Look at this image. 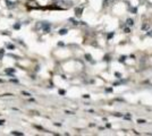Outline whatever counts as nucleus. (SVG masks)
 Segmentation results:
<instances>
[{"instance_id": "14", "label": "nucleus", "mask_w": 152, "mask_h": 136, "mask_svg": "<svg viewBox=\"0 0 152 136\" xmlns=\"http://www.w3.org/2000/svg\"><path fill=\"white\" fill-rule=\"evenodd\" d=\"M2 53H4V50L0 49V59H1V57H2Z\"/></svg>"}, {"instance_id": "4", "label": "nucleus", "mask_w": 152, "mask_h": 136, "mask_svg": "<svg viewBox=\"0 0 152 136\" xmlns=\"http://www.w3.org/2000/svg\"><path fill=\"white\" fill-rule=\"evenodd\" d=\"M82 11H83V8H76L75 9V14H76V16H81L82 15Z\"/></svg>"}, {"instance_id": "18", "label": "nucleus", "mask_w": 152, "mask_h": 136, "mask_svg": "<svg viewBox=\"0 0 152 136\" xmlns=\"http://www.w3.org/2000/svg\"><path fill=\"white\" fill-rule=\"evenodd\" d=\"M8 48H9V49H14V45H11V44H9V45H8Z\"/></svg>"}, {"instance_id": "8", "label": "nucleus", "mask_w": 152, "mask_h": 136, "mask_svg": "<svg viewBox=\"0 0 152 136\" xmlns=\"http://www.w3.org/2000/svg\"><path fill=\"white\" fill-rule=\"evenodd\" d=\"M137 122H138V124H145L147 121L144 120V119H138V120H137Z\"/></svg>"}, {"instance_id": "11", "label": "nucleus", "mask_w": 152, "mask_h": 136, "mask_svg": "<svg viewBox=\"0 0 152 136\" xmlns=\"http://www.w3.org/2000/svg\"><path fill=\"white\" fill-rule=\"evenodd\" d=\"M114 116H116V117H123V115H121V113H119V112H116V113H114Z\"/></svg>"}, {"instance_id": "6", "label": "nucleus", "mask_w": 152, "mask_h": 136, "mask_svg": "<svg viewBox=\"0 0 152 136\" xmlns=\"http://www.w3.org/2000/svg\"><path fill=\"white\" fill-rule=\"evenodd\" d=\"M11 134L13 135H23V133H21V131H11Z\"/></svg>"}, {"instance_id": "10", "label": "nucleus", "mask_w": 152, "mask_h": 136, "mask_svg": "<svg viewBox=\"0 0 152 136\" xmlns=\"http://www.w3.org/2000/svg\"><path fill=\"white\" fill-rule=\"evenodd\" d=\"M85 58H86L89 61H91V60H92V58H91V56H90V54H86V56H85Z\"/></svg>"}, {"instance_id": "7", "label": "nucleus", "mask_w": 152, "mask_h": 136, "mask_svg": "<svg viewBox=\"0 0 152 136\" xmlns=\"http://www.w3.org/2000/svg\"><path fill=\"white\" fill-rule=\"evenodd\" d=\"M125 59H126L125 56H121V57L119 58V61H120V63H124V61H125Z\"/></svg>"}, {"instance_id": "2", "label": "nucleus", "mask_w": 152, "mask_h": 136, "mask_svg": "<svg viewBox=\"0 0 152 136\" xmlns=\"http://www.w3.org/2000/svg\"><path fill=\"white\" fill-rule=\"evenodd\" d=\"M142 31H149V30H150V24H149V23H145V24H143V25H142Z\"/></svg>"}, {"instance_id": "13", "label": "nucleus", "mask_w": 152, "mask_h": 136, "mask_svg": "<svg viewBox=\"0 0 152 136\" xmlns=\"http://www.w3.org/2000/svg\"><path fill=\"white\" fill-rule=\"evenodd\" d=\"M147 35H149V36H152V31H151V30H149V32H147Z\"/></svg>"}, {"instance_id": "20", "label": "nucleus", "mask_w": 152, "mask_h": 136, "mask_svg": "<svg viewBox=\"0 0 152 136\" xmlns=\"http://www.w3.org/2000/svg\"><path fill=\"white\" fill-rule=\"evenodd\" d=\"M4 122H5L4 120H0V125H4Z\"/></svg>"}, {"instance_id": "17", "label": "nucleus", "mask_w": 152, "mask_h": 136, "mask_svg": "<svg viewBox=\"0 0 152 136\" xmlns=\"http://www.w3.org/2000/svg\"><path fill=\"white\" fill-rule=\"evenodd\" d=\"M115 75H116V76H117V77H118V78H119V77H120V74H119V73H116Z\"/></svg>"}, {"instance_id": "1", "label": "nucleus", "mask_w": 152, "mask_h": 136, "mask_svg": "<svg viewBox=\"0 0 152 136\" xmlns=\"http://www.w3.org/2000/svg\"><path fill=\"white\" fill-rule=\"evenodd\" d=\"M27 6L32 8V9H37L39 8V6H37V2L35 0H28V2H27Z\"/></svg>"}, {"instance_id": "12", "label": "nucleus", "mask_w": 152, "mask_h": 136, "mask_svg": "<svg viewBox=\"0 0 152 136\" xmlns=\"http://www.w3.org/2000/svg\"><path fill=\"white\" fill-rule=\"evenodd\" d=\"M131 11H132V13H134V14H136L137 9H136V8H131Z\"/></svg>"}, {"instance_id": "9", "label": "nucleus", "mask_w": 152, "mask_h": 136, "mask_svg": "<svg viewBox=\"0 0 152 136\" xmlns=\"http://www.w3.org/2000/svg\"><path fill=\"white\" fill-rule=\"evenodd\" d=\"M124 31H125V33H129L131 30H129V27H125V28H124Z\"/></svg>"}, {"instance_id": "3", "label": "nucleus", "mask_w": 152, "mask_h": 136, "mask_svg": "<svg viewBox=\"0 0 152 136\" xmlns=\"http://www.w3.org/2000/svg\"><path fill=\"white\" fill-rule=\"evenodd\" d=\"M126 24H127L128 26H133V25H134V21H133L132 18H127V19H126Z\"/></svg>"}, {"instance_id": "15", "label": "nucleus", "mask_w": 152, "mask_h": 136, "mask_svg": "<svg viewBox=\"0 0 152 136\" xmlns=\"http://www.w3.org/2000/svg\"><path fill=\"white\" fill-rule=\"evenodd\" d=\"M112 36H114V33H110V34L108 35V39H111Z\"/></svg>"}, {"instance_id": "5", "label": "nucleus", "mask_w": 152, "mask_h": 136, "mask_svg": "<svg viewBox=\"0 0 152 136\" xmlns=\"http://www.w3.org/2000/svg\"><path fill=\"white\" fill-rule=\"evenodd\" d=\"M66 33H67V30H66V28H63V30H60V31H59V34H61V35L66 34Z\"/></svg>"}, {"instance_id": "16", "label": "nucleus", "mask_w": 152, "mask_h": 136, "mask_svg": "<svg viewBox=\"0 0 152 136\" xmlns=\"http://www.w3.org/2000/svg\"><path fill=\"white\" fill-rule=\"evenodd\" d=\"M23 94H25V95H26V96H30V95H31V94H30V93H27V92H23Z\"/></svg>"}, {"instance_id": "19", "label": "nucleus", "mask_w": 152, "mask_h": 136, "mask_svg": "<svg viewBox=\"0 0 152 136\" xmlns=\"http://www.w3.org/2000/svg\"><path fill=\"white\" fill-rule=\"evenodd\" d=\"M107 2H108V0H105V2H103V5L107 6Z\"/></svg>"}]
</instances>
